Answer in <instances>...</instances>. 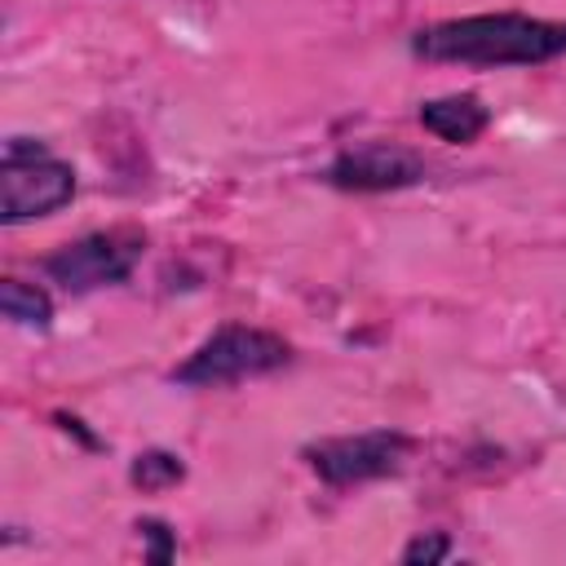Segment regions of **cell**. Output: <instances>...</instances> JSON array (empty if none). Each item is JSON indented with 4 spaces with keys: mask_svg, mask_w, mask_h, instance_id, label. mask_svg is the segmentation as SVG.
Returning <instances> with one entry per match:
<instances>
[{
    "mask_svg": "<svg viewBox=\"0 0 566 566\" xmlns=\"http://www.w3.org/2000/svg\"><path fill=\"white\" fill-rule=\"evenodd\" d=\"M0 310L9 323L18 327H49L53 323V301L40 283H22V279H4L0 283Z\"/></svg>",
    "mask_w": 566,
    "mask_h": 566,
    "instance_id": "obj_8",
    "label": "cell"
},
{
    "mask_svg": "<svg viewBox=\"0 0 566 566\" xmlns=\"http://www.w3.org/2000/svg\"><path fill=\"white\" fill-rule=\"evenodd\" d=\"M146 252V234L133 230V226H115V230H93L75 243H62L57 252L44 256V274L71 292V296H84V292H97V287H115L124 283L137 261Z\"/></svg>",
    "mask_w": 566,
    "mask_h": 566,
    "instance_id": "obj_4",
    "label": "cell"
},
{
    "mask_svg": "<svg viewBox=\"0 0 566 566\" xmlns=\"http://www.w3.org/2000/svg\"><path fill=\"white\" fill-rule=\"evenodd\" d=\"M137 531H142V539H150V553H146L150 562H172V557H177V535H172L168 522H159V517H142Z\"/></svg>",
    "mask_w": 566,
    "mask_h": 566,
    "instance_id": "obj_11",
    "label": "cell"
},
{
    "mask_svg": "<svg viewBox=\"0 0 566 566\" xmlns=\"http://www.w3.org/2000/svg\"><path fill=\"white\" fill-rule=\"evenodd\" d=\"M424 177H429V159L398 142H358L323 168V181L349 195L407 190V186H420Z\"/></svg>",
    "mask_w": 566,
    "mask_h": 566,
    "instance_id": "obj_6",
    "label": "cell"
},
{
    "mask_svg": "<svg viewBox=\"0 0 566 566\" xmlns=\"http://www.w3.org/2000/svg\"><path fill=\"white\" fill-rule=\"evenodd\" d=\"M416 119H420L424 133H433L438 142H451V146H469L491 128V111H486V102L478 93L429 97V102H420Z\"/></svg>",
    "mask_w": 566,
    "mask_h": 566,
    "instance_id": "obj_7",
    "label": "cell"
},
{
    "mask_svg": "<svg viewBox=\"0 0 566 566\" xmlns=\"http://www.w3.org/2000/svg\"><path fill=\"white\" fill-rule=\"evenodd\" d=\"M411 438L402 429H367V433H340V438H318L301 455L327 486H363L376 478H389L407 464Z\"/></svg>",
    "mask_w": 566,
    "mask_h": 566,
    "instance_id": "obj_5",
    "label": "cell"
},
{
    "mask_svg": "<svg viewBox=\"0 0 566 566\" xmlns=\"http://www.w3.org/2000/svg\"><path fill=\"white\" fill-rule=\"evenodd\" d=\"M451 557V539L442 531H429V535H416L407 548H402V562L407 566H433V562H447Z\"/></svg>",
    "mask_w": 566,
    "mask_h": 566,
    "instance_id": "obj_10",
    "label": "cell"
},
{
    "mask_svg": "<svg viewBox=\"0 0 566 566\" xmlns=\"http://www.w3.org/2000/svg\"><path fill=\"white\" fill-rule=\"evenodd\" d=\"M128 478H133V486H142V491H168V486H177V482L186 478V464H181V455L155 447V451H142V455L133 460Z\"/></svg>",
    "mask_w": 566,
    "mask_h": 566,
    "instance_id": "obj_9",
    "label": "cell"
},
{
    "mask_svg": "<svg viewBox=\"0 0 566 566\" xmlns=\"http://www.w3.org/2000/svg\"><path fill=\"white\" fill-rule=\"evenodd\" d=\"M411 53L451 66H544L566 53V22L531 13H464L411 31Z\"/></svg>",
    "mask_w": 566,
    "mask_h": 566,
    "instance_id": "obj_1",
    "label": "cell"
},
{
    "mask_svg": "<svg viewBox=\"0 0 566 566\" xmlns=\"http://www.w3.org/2000/svg\"><path fill=\"white\" fill-rule=\"evenodd\" d=\"M287 363H292V345L279 332L252 327V323H226L172 367V380L186 389H221V385L270 376Z\"/></svg>",
    "mask_w": 566,
    "mask_h": 566,
    "instance_id": "obj_2",
    "label": "cell"
},
{
    "mask_svg": "<svg viewBox=\"0 0 566 566\" xmlns=\"http://www.w3.org/2000/svg\"><path fill=\"white\" fill-rule=\"evenodd\" d=\"M75 199V168L57 159L44 142L9 137L0 155V221L22 226L53 217Z\"/></svg>",
    "mask_w": 566,
    "mask_h": 566,
    "instance_id": "obj_3",
    "label": "cell"
}]
</instances>
